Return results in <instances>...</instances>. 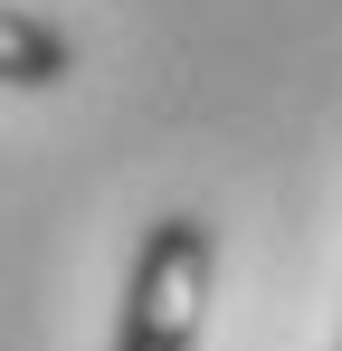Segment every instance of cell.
<instances>
[{
	"label": "cell",
	"mask_w": 342,
	"mask_h": 351,
	"mask_svg": "<svg viewBox=\"0 0 342 351\" xmlns=\"http://www.w3.org/2000/svg\"><path fill=\"white\" fill-rule=\"evenodd\" d=\"M76 76V29L38 0H0V95H57Z\"/></svg>",
	"instance_id": "obj_2"
},
{
	"label": "cell",
	"mask_w": 342,
	"mask_h": 351,
	"mask_svg": "<svg viewBox=\"0 0 342 351\" xmlns=\"http://www.w3.org/2000/svg\"><path fill=\"white\" fill-rule=\"evenodd\" d=\"M219 304V228L200 209H162L133 237L124 304H114V351H200Z\"/></svg>",
	"instance_id": "obj_1"
},
{
	"label": "cell",
	"mask_w": 342,
	"mask_h": 351,
	"mask_svg": "<svg viewBox=\"0 0 342 351\" xmlns=\"http://www.w3.org/2000/svg\"><path fill=\"white\" fill-rule=\"evenodd\" d=\"M333 351H342V342H333Z\"/></svg>",
	"instance_id": "obj_3"
}]
</instances>
